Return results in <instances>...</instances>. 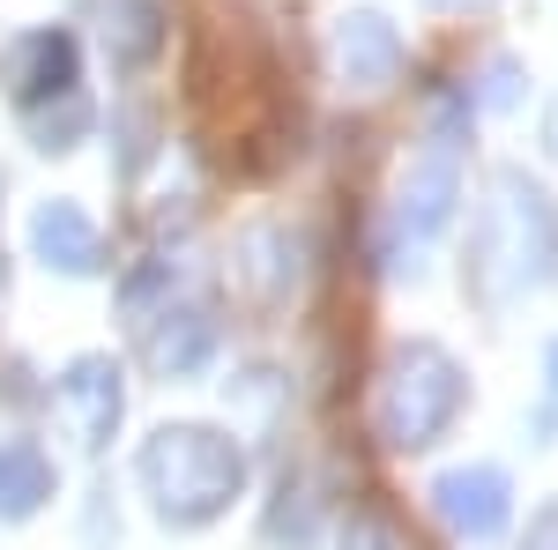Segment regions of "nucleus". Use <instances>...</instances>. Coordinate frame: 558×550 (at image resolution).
Masks as SVG:
<instances>
[{
  "mask_svg": "<svg viewBox=\"0 0 558 550\" xmlns=\"http://www.w3.org/2000/svg\"><path fill=\"white\" fill-rule=\"evenodd\" d=\"M462 283H470V297L484 313H507V305L558 283V209L521 164H499L484 179L470 254H462Z\"/></svg>",
  "mask_w": 558,
  "mask_h": 550,
  "instance_id": "1",
  "label": "nucleus"
},
{
  "mask_svg": "<svg viewBox=\"0 0 558 550\" xmlns=\"http://www.w3.org/2000/svg\"><path fill=\"white\" fill-rule=\"evenodd\" d=\"M134 484L165 528H216L231 499H246V447L216 424H157L134 447Z\"/></svg>",
  "mask_w": 558,
  "mask_h": 550,
  "instance_id": "2",
  "label": "nucleus"
},
{
  "mask_svg": "<svg viewBox=\"0 0 558 550\" xmlns=\"http://www.w3.org/2000/svg\"><path fill=\"white\" fill-rule=\"evenodd\" d=\"M462 402H470L462 357L432 335H410L387 350L380 380H373V439L387 454H425V447H439L454 431Z\"/></svg>",
  "mask_w": 558,
  "mask_h": 550,
  "instance_id": "3",
  "label": "nucleus"
},
{
  "mask_svg": "<svg viewBox=\"0 0 558 550\" xmlns=\"http://www.w3.org/2000/svg\"><path fill=\"white\" fill-rule=\"evenodd\" d=\"M470 83L447 89L439 105H432V134L425 149L402 164L395 179V201H387V246L402 254V246H425L439 239L447 223H454V201H462V142H470Z\"/></svg>",
  "mask_w": 558,
  "mask_h": 550,
  "instance_id": "4",
  "label": "nucleus"
},
{
  "mask_svg": "<svg viewBox=\"0 0 558 550\" xmlns=\"http://www.w3.org/2000/svg\"><path fill=\"white\" fill-rule=\"evenodd\" d=\"M432 513L454 543H499L507 521H514V476L499 462H454L432 476Z\"/></svg>",
  "mask_w": 558,
  "mask_h": 550,
  "instance_id": "5",
  "label": "nucleus"
},
{
  "mask_svg": "<svg viewBox=\"0 0 558 550\" xmlns=\"http://www.w3.org/2000/svg\"><path fill=\"white\" fill-rule=\"evenodd\" d=\"M52 402H60L68 439L89 447V454H105V447H112V431H120V417H128V365H120V357H105V350H83V357H68V365H60Z\"/></svg>",
  "mask_w": 558,
  "mask_h": 550,
  "instance_id": "6",
  "label": "nucleus"
},
{
  "mask_svg": "<svg viewBox=\"0 0 558 550\" xmlns=\"http://www.w3.org/2000/svg\"><path fill=\"white\" fill-rule=\"evenodd\" d=\"M0 83H8L15 112H38L52 97L83 89V45H75V30H60V23L23 30V38L8 45V60H0Z\"/></svg>",
  "mask_w": 558,
  "mask_h": 550,
  "instance_id": "7",
  "label": "nucleus"
},
{
  "mask_svg": "<svg viewBox=\"0 0 558 550\" xmlns=\"http://www.w3.org/2000/svg\"><path fill=\"white\" fill-rule=\"evenodd\" d=\"M328 75L343 89H357V97H380L402 75V30L380 8H343L328 23Z\"/></svg>",
  "mask_w": 558,
  "mask_h": 550,
  "instance_id": "8",
  "label": "nucleus"
},
{
  "mask_svg": "<svg viewBox=\"0 0 558 550\" xmlns=\"http://www.w3.org/2000/svg\"><path fill=\"white\" fill-rule=\"evenodd\" d=\"M23 246H31L38 268L68 276V283H83V276H105V268H112V260H105V231H97V216H89L83 201H68V194H52V201L31 209Z\"/></svg>",
  "mask_w": 558,
  "mask_h": 550,
  "instance_id": "9",
  "label": "nucleus"
},
{
  "mask_svg": "<svg viewBox=\"0 0 558 550\" xmlns=\"http://www.w3.org/2000/svg\"><path fill=\"white\" fill-rule=\"evenodd\" d=\"M299 254H305L299 231H283V223H246V231L231 239V283H239V297L283 305V297L299 291V276H305Z\"/></svg>",
  "mask_w": 558,
  "mask_h": 550,
  "instance_id": "10",
  "label": "nucleus"
},
{
  "mask_svg": "<svg viewBox=\"0 0 558 550\" xmlns=\"http://www.w3.org/2000/svg\"><path fill=\"white\" fill-rule=\"evenodd\" d=\"M134 335H142V365H149L157 380H202L209 357H216L209 305H165V313H149Z\"/></svg>",
  "mask_w": 558,
  "mask_h": 550,
  "instance_id": "11",
  "label": "nucleus"
},
{
  "mask_svg": "<svg viewBox=\"0 0 558 550\" xmlns=\"http://www.w3.org/2000/svg\"><path fill=\"white\" fill-rule=\"evenodd\" d=\"M89 8V30L105 45L112 75H134L165 52V0H83Z\"/></svg>",
  "mask_w": 558,
  "mask_h": 550,
  "instance_id": "12",
  "label": "nucleus"
},
{
  "mask_svg": "<svg viewBox=\"0 0 558 550\" xmlns=\"http://www.w3.org/2000/svg\"><path fill=\"white\" fill-rule=\"evenodd\" d=\"M60 491V468L45 454L38 439H0V521H38Z\"/></svg>",
  "mask_w": 558,
  "mask_h": 550,
  "instance_id": "13",
  "label": "nucleus"
},
{
  "mask_svg": "<svg viewBox=\"0 0 558 550\" xmlns=\"http://www.w3.org/2000/svg\"><path fill=\"white\" fill-rule=\"evenodd\" d=\"M313 536H320V506H313L305 476H283L268 513H260V550H305Z\"/></svg>",
  "mask_w": 558,
  "mask_h": 550,
  "instance_id": "14",
  "label": "nucleus"
},
{
  "mask_svg": "<svg viewBox=\"0 0 558 550\" xmlns=\"http://www.w3.org/2000/svg\"><path fill=\"white\" fill-rule=\"evenodd\" d=\"M23 134H31V149H45V157L75 149V142L89 134V105H83V89H68V97L38 105V112H23Z\"/></svg>",
  "mask_w": 558,
  "mask_h": 550,
  "instance_id": "15",
  "label": "nucleus"
},
{
  "mask_svg": "<svg viewBox=\"0 0 558 550\" xmlns=\"http://www.w3.org/2000/svg\"><path fill=\"white\" fill-rule=\"evenodd\" d=\"M172 283H179L172 260H142L128 283H120V313H128V328H142L149 313H165V305H172Z\"/></svg>",
  "mask_w": 558,
  "mask_h": 550,
  "instance_id": "16",
  "label": "nucleus"
},
{
  "mask_svg": "<svg viewBox=\"0 0 558 550\" xmlns=\"http://www.w3.org/2000/svg\"><path fill=\"white\" fill-rule=\"evenodd\" d=\"M476 105H484V112H514V105H521V60H514V52H492V60H484V75H476Z\"/></svg>",
  "mask_w": 558,
  "mask_h": 550,
  "instance_id": "17",
  "label": "nucleus"
},
{
  "mask_svg": "<svg viewBox=\"0 0 558 550\" xmlns=\"http://www.w3.org/2000/svg\"><path fill=\"white\" fill-rule=\"evenodd\" d=\"M336 550H402V543H395V528H387L380 513H350L343 536H336Z\"/></svg>",
  "mask_w": 558,
  "mask_h": 550,
  "instance_id": "18",
  "label": "nucleus"
},
{
  "mask_svg": "<svg viewBox=\"0 0 558 550\" xmlns=\"http://www.w3.org/2000/svg\"><path fill=\"white\" fill-rule=\"evenodd\" d=\"M521 550H558V499H544V506L529 513V536H521Z\"/></svg>",
  "mask_w": 558,
  "mask_h": 550,
  "instance_id": "19",
  "label": "nucleus"
},
{
  "mask_svg": "<svg viewBox=\"0 0 558 550\" xmlns=\"http://www.w3.org/2000/svg\"><path fill=\"white\" fill-rule=\"evenodd\" d=\"M544 157H551V164H558V97H551V105H544Z\"/></svg>",
  "mask_w": 558,
  "mask_h": 550,
  "instance_id": "20",
  "label": "nucleus"
},
{
  "mask_svg": "<svg viewBox=\"0 0 558 550\" xmlns=\"http://www.w3.org/2000/svg\"><path fill=\"white\" fill-rule=\"evenodd\" d=\"M544 394H551V402H558V335L544 342Z\"/></svg>",
  "mask_w": 558,
  "mask_h": 550,
  "instance_id": "21",
  "label": "nucleus"
},
{
  "mask_svg": "<svg viewBox=\"0 0 558 550\" xmlns=\"http://www.w3.org/2000/svg\"><path fill=\"white\" fill-rule=\"evenodd\" d=\"M425 8H439V15H476V8H492V0H425Z\"/></svg>",
  "mask_w": 558,
  "mask_h": 550,
  "instance_id": "22",
  "label": "nucleus"
}]
</instances>
